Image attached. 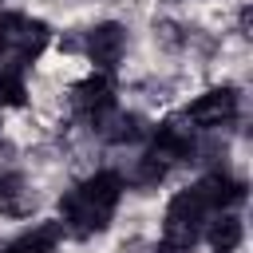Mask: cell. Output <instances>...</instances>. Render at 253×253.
<instances>
[{"label": "cell", "mask_w": 253, "mask_h": 253, "mask_svg": "<svg viewBox=\"0 0 253 253\" xmlns=\"http://www.w3.org/2000/svg\"><path fill=\"white\" fill-rule=\"evenodd\" d=\"M119 198H123V178L115 170H99L59 202V225L75 237H91V233L107 229Z\"/></svg>", "instance_id": "obj_1"}, {"label": "cell", "mask_w": 253, "mask_h": 253, "mask_svg": "<svg viewBox=\"0 0 253 253\" xmlns=\"http://www.w3.org/2000/svg\"><path fill=\"white\" fill-rule=\"evenodd\" d=\"M206 213H210V206H206V198L198 194V186L174 194L170 206H166L158 253H186V249L198 241V233H202V225H206Z\"/></svg>", "instance_id": "obj_2"}, {"label": "cell", "mask_w": 253, "mask_h": 253, "mask_svg": "<svg viewBox=\"0 0 253 253\" xmlns=\"http://www.w3.org/2000/svg\"><path fill=\"white\" fill-rule=\"evenodd\" d=\"M47 40H51L47 24H40L32 16H24V12H4L0 16V51H4V59L28 67L47 47Z\"/></svg>", "instance_id": "obj_3"}, {"label": "cell", "mask_w": 253, "mask_h": 253, "mask_svg": "<svg viewBox=\"0 0 253 253\" xmlns=\"http://www.w3.org/2000/svg\"><path fill=\"white\" fill-rule=\"evenodd\" d=\"M233 115H237V91H229V87H213L186 107V119L198 126H225Z\"/></svg>", "instance_id": "obj_4"}, {"label": "cell", "mask_w": 253, "mask_h": 253, "mask_svg": "<svg viewBox=\"0 0 253 253\" xmlns=\"http://www.w3.org/2000/svg\"><path fill=\"white\" fill-rule=\"evenodd\" d=\"M126 51V32L119 24H95L87 32V59L99 67V71H111Z\"/></svg>", "instance_id": "obj_5"}, {"label": "cell", "mask_w": 253, "mask_h": 253, "mask_svg": "<svg viewBox=\"0 0 253 253\" xmlns=\"http://www.w3.org/2000/svg\"><path fill=\"white\" fill-rule=\"evenodd\" d=\"M190 154H194V134L178 119H166L150 138V158H158L162 166H174V162H182Z\"/></svg>", "instance_id": "obj_6"}, {"label": "cell", "mask_w": 253, "mask_h": 253, "mask_svg": "<svg viewBox=\"0 0 253 253\" xmlns=\"http://www.w3.org/2000/svg\"><path fill=\"white\" fill-rule=\"evenodd\" d=\"M75 111L87 119V123H95L103 111H111L115 107V87H111V79L107 75H91V79H83L79 87H75Z\"/></svg>", "instance_id": "obj_7"}, {"label": "cell", "mask_w": 253, "mask_h": 253, "mask_svg": "<svg viewBox=\"0 0 253 253\" xmlns=\"http://www.w3.org/2000/svg\"><path fill=\"white\" fill-rule=\"evenodd\" d=\"M198 194L206 198L210 210H229V206H237L245 198V182H237V178H229V174L217 170V174H206L198 182Z\"/></svg>", "instance_id": "obj_8"}, {"label": "cell", "mask_w": 253, "mask_h": 253, "mask_svg": "<svg viewBox=\"0 0 253 253\" xmlns=\"http://www.w3.org/2000/svg\"><path fill=\"white\" fill-rule=\"evenodd\" d=\"M32 190L20 174H0V213L4 217H28L32 213Z\"/></svg>", "instance_id": "obj_9"}, {"label": "cell", "mask_w": 253, "mask_h": 253, "mask_svg": "<svg viewBox=\"0 0 253 253\" xmlns=\"http://www.w3.org/2000/svg\"><path fill=\"white\" fill-rule=\"evenodd\" d=\"M59 241H63V225H59V221H40V225L28 229L24 237H16L4 253H55Z\"/></svg>", "instance_id": "obj_10"}, {"label": "cell", "mask_w": 253, "mask_h": 253, "mask_svg": "<svg viewBox=\"0 0 253 253\" xmlns=\"http://www.w3.org/2000/svg\"><path fill=\"white\" fill-rule=\"evenodd\" d=\"M206 237H210L213 253H233V249L241 245V217H233V213H221L217 221H210Z\"/></svg>", "instance_id": "obj_11"}, {"label": "cell", "mask_w": 253, "mask_h": 253, "mask_svg": "<svg viewBox=\"0 0 253 253\" xmlns=\"http://www.w3.org/2000/svg\"><path fill=\"white\" fill-rule=\"evenodd\" d=\"M28 99V87H24V67L12 63V59H0V103L8 107H20Z\"/></svg>", "instance_id": "obj_12"}]
</instances>
